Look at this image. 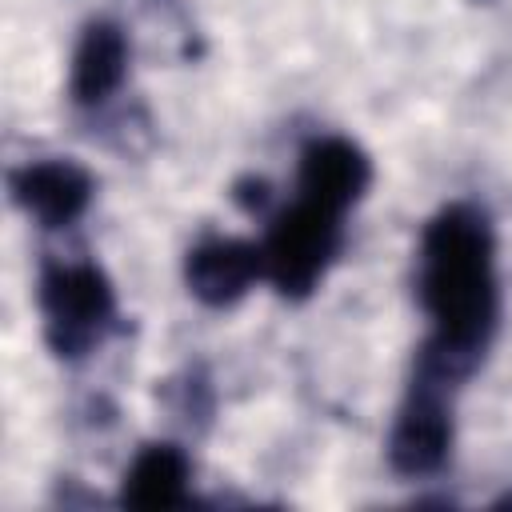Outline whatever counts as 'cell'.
<instances>
[{
    "label": "cell",
    "mask_w": 512,
    "mask_h": 512,
    "mask_svg": "<svg viewBox=\"0 0 512 512\" xmlns=\"http://www.w3.org/2000/svg\"><path fill=\"white\" fill-rule=\"evenodd\" d=\"M420 300L436 324L424 376H460L496 320L492 236L480 212L456 204L428 224L420 244Z\"/></svg>",
    "instance_id": "1"
},
{
    "label": "cell",
    "mask_w": 512,
    "mask_h": 512,
    "mask_svg": "<svg viewBox=\"0 0 512 512\" xmlns=\"http://www.w3.org/2000/svg\"><path fill=\"white\" fill-rule=\"evenodd\" d=\"M336 244H340V212L300 196V204H292L268 228V240L260 248L264 272L284 296H304L324 276L328 260L336 256Z\"/></svg>",
    "instance_id": "2"
},
{
    "label": "cell",
    "mask_w": 512,
    "mask_h": 512,
    "mask_svg": "<svg viewBox=\"0 0 512 512\" xmlns=\"http://www.w3.org/2000/svg\"><path fill=\"white\" fill-rule=\"evenodd\" d=\"M40 304L48 316L52 348L60 356H76L100 340L112 316V288L92 264H56L40 280Z\"/></svg>",
    "instance_id": "3"
},
{
    "label": "cell",
    "mask_w": 512,
    "mask_h": 512,
    "mask_svg": "<svg viewBox=\"0 0 512 512\" xmlns=\"http://www.w3.org/2000/svg\"><path fill=\"white\" fill-rule=\"evenodd\" d=\"M440 380H428L420 376L396 428H392V444H388V460L396 472L404 476H424V472H436L448 456V444H452V420H448V408H444V396L436 392Z\"/></svg>",
    "instance_id": "4"
},
{
    "label": "cell",
    "mask_w": 512,
    "mask_h": 512,
    "mask_svg": "<svg viewBox=\"0 0 512 512\" xmlns=\"http://www.w3.org/2000/svg\"><path fill=\"white\" fill-rule=\"evenodd\" d=\"M12 192L28 216H36L48 228H60L88 208L92 180L72 160H40L12 176Z\"/></svg>",
    "instance_id": "5"
},
{
    "label": "cell",
    "mask_w": 512,
    "mask_h": 512,
    "mask_svg": "<svg viewBox=\"0 0 512 512\" xmlns=\"http://www.w3.org/2000/svg\"><path fill=\"white\" fill-rule=\"evenodd\" d=\"M368 160L356 144L348 140H316L308 144L304 160H300V192L332 212H344L348 204L360 200V192L368 188Z\"/></svg>",
    "instance_id": "6"
},
{
    "label": "cell",
    "mask_w": 512,
    "mask_h": 512,
    "mask_svg": "<svg viewBox=\"0 0 512 512\" xmlns=\"http://www.w3.org/2000/svg\"><path fill=\"white\" fill-rule=\"evenodd\" d=\"M264 272V252L244 240H208L188 256V288L204 304H232Z\"/></svg>",
    "instance_id": "7"
},
{
    "label": "cell",
    "mask_w": 512,
    "mask_h": 512,
    "mask_svg": "<svg viewBox=\"0 0 512 512\" xmlns=\"http://www.w3.org/2000/svg\"><path fill=\"white\" fill-rule=\"evenodd\" d=\"M124 64H128L124 32L116 24H92L72 56V96L80 104L104 100L124 80Z\"/></svg>",
    "instance_id": "8"
},
{
    "label": "cell",
    "mask_w": 512,
    "mask_h": 512,
    "mask_svg": "<svg viewBox=\"0 0 512 512\" xmlns=\"http://www.w3.org/2000/svg\"><path fill=\"white\" fill-rule=\"evenodd\" d=\"M188 492V460L172 444L144 448L124 476V504L132 508H176Z\"/></svg>",
    "instance_id": "9"
}]
</instances>
